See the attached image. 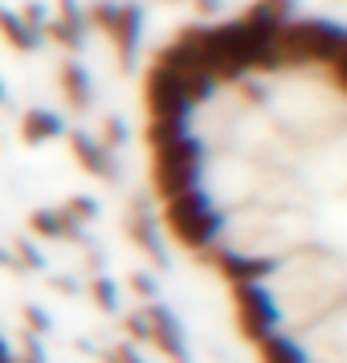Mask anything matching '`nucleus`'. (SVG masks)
<instances>
[{
	"label": "nucleus",
	"mask_w": 347,
	"mask_h": 363,
	"mask_svg": "<svg viewBox=\"0 0 347 363\" xmlns=\"http://www.w3.org/2000/svg\"><path fill=\"white\" fill-rule=\"evenodd\" d=\"M347 53V29L339 21L307 17L286 21L282 33L270 45V69H298V66H331Z\"/></svg>",
	"instance_id": "nucleus-1"
},
{
	"label": "nucleus",
	"mask_w": 347,
	"mask_h": 363,
	"mask_svg": "<svg viewBox=\"0 0 347 363\" xmlns=\"http://www.w3.org/2000/svg\"><path fill=\"white\" fill-rule=\"evenodd\" d=\"M164 225H167V233H172L180 245L204 253V249L216 241V233H221V225H225V216L209 204V196H204L200 188H192V192H184V196H176V200H167L164 204Z\"/></svg>",
	"instance_id": "nucleus-2"
},
{
	"label": "nucleus",
	"mask_w": 347,
	"mask_h": 363,
	"mask_svg": "<svg viewBox=\"0 0 347 363\" xmlns=\"http://www.w3.org/2000/svg\"><path fill=\"white\" fill-rule=\"evenodd\" d=\"M200 155H204V147L192 135H184L180 143H172V147L151 151V192L164 204L184 196V192H192L197 176H200Z\"/></svg>",
	"instance_id": "nucleus-3"
},
{
	"label": "nucleus",
	"mask_w": 347,
	"mask_h": 363,
	"mask_svg": "<svg viewBox=\"0 0 347 363\" xmlns=\"http://www.w3.org/2000/svg\"><path fill=\"white\" fill-rule=\"evenodd\" d=\"M90 21L111 33L119 50V62L131 66L135 62V50H139V33H143V9L139 4H115V0H99L90 9Z\"/></svg>",
	"instance_id": "nucleus-4"
},
{
	"label": "nucleus",
	"mask_w": 347,
	"mask_h": 363,
	"mask_svg": "<svg viewBox=\"0 0 347 363\" xmlns=\"http://www.w3.org/2000/svg\"><path fill=\"white\" fill-rule=\"evenodd\" d=\"M233 302H237V327L246 339L253 343H262L265 335H274L278 327V302L262 290V281H241V286H233Z\"/></svg>",
	"instance_id": "nucleus-5"
},
{
	"label": "nucleus",
	"mask_w": 347,
	"mask_h": 363,
	"mask_svg": "<svg viewBox=\"0 0 347 363\" xmlns=\"http://www.w3.org/2000/svg\"><path fill=\"white\" fill-rule=\"evenodd\" d=\"M143 102L151 118H188L192 102L184 94V74L167 66H151L143 78Z\"/></svg>",
	"instance_id": "nucleus-6"
},
{
	"label": "nucleus",
	"mask_w": 347,
	"mask_h": 363,
	"mask_svg": "<svg viewBox=\"0 0 347 363\" xmlns=\"http://www.w3.org/2000/svg\"><path fill=\"white\" fill-rule=\"evenodd\" d=\"M200 257L213 265V269H221L233 286H241V281H262L278 269L274 257H253V253H241V249H204Z\"/></svg>",
	"instance_id": "nucleus-7"
},
{
	"label": "nucleus",
	"mask_w": 347,
	"mask_h": 363,
	"mask_svg": "<svg viewBox=\"0 0 347 363\" xmlns=\"http://www.w3.org/2000/svg\"><path fill=\"white\" fill-rule=\"evenodd\" d=\"M143 318H148L151 343L160 347L172 363H188V347H184V330L176 323V314L167 311V306H160V302H151L148 311H143Z\"/></svg>",
	"instance_id": "nucleus-8"
},
{
	"label": "nucleus",
	"mask_w": 347,
	"mask_h": 363,
	"mask_svg": "<svg viewBox=\"0 0 347 363\" xmlns=\"http://www.w3.org/2000/svg\"><path fill=\"white\" fill-rule=\"evenodd\" d=\"M70 151H74V160H78L90 176H99V180H119L115 155L102 147L99 139H90L86 131H70Z\"/></svg>",
	"instance_id": "nucleus-9"
},
{
	"label": "nucleus",
	"mask_w": 347,
	"mask_h": 363,
	"mask_svg": "<svg viewBox=\"0 0 347 363\" xmlns=\"http://www.w3.org/2000/svg\"><path fill=\"white\" fill-rule=\"evenodd\" d=\"M131 237H135V245L148 253L151 262H155V269H167V253L160 249V241H155V229H151V213H148V200L139 196L131 204Z\"/></svg>",
	"instance_id": "nucleus-10"
},
{
	"label": "nucleus",
	"mask_w": 347,
	"mask_h": 363,
	"mask_svg": "<svg viewBox=\"0 0 347 363\" xmlns=\"http://www.w3.org/2000/svg\"><path fill=\"white\" fill-rule=\"evenodd\" d=\"M62 131H66V123L53 115V111H41V106H33V111H25V115H21V139H25L29 147L50 143V139H57Z\"/></svg>",
	"instance_id": "nucleus-11"
},
{
	"label": "nucleus",
	"mask_w": 347,
	"mask_h": 363,
	"mask_svg": "<svg viewBox=\"0 0 347 363\" xmlns=\"http://www.w3.org/2000/svg\"><path fill=\"white\" fill-rule=\"evenodd\" d=\"M62 94H66L70 111H90V102H94V90H90V74H86L82 62H66L62 66Z\"/></svg>",
	"instance_id": "nucleus-12"
},
{
	"label": "nucleus",
	"mask_w": 347,
	"mask_h": 363,
	"mask_svg": "<svg viewBox=\"0 0 347 363\" xmlns=\"http://www.w3.org/2000/svg\"><path fill=\"white\" fill-rule=\"evenodd\" d=\"M29 229H33L37 237H50V241H62V237H78V241H82V233H78V225L66 216V208H37V213L29 216Z\"/></svg>",
	"instance_id": "nucleus-13"
},
{
	"label": "nucleus",
	"mask_w": 347,
	"mask_h": 363,
	"mask_svg": "<svg viewBox=\"0 0 347 363\" xmlns=\"http://www.w3.org/2000/svg\"><path fill=\"white\" fill-rule=\"evenodd\" d=\"M0 33H4V41H9L13 50H21V53H37L41 50V33L29 29V25H25L17 13H9V9H0Z\"/></svg>",
	"instance_id": "nucleus-14"
},
{
	"label": "nucleus",
	"mask_w": 347,
	"mask_h": 363,
	"mask_svg": "<svg viewBox=\"0 0 347 363\" xmlns=\"http://www.w3.org/2000/svg\"><path fill=\"white\" fill-rule=\"evenodd\" d=\"M184 135H188V118H148V131H143V139H148L151 151H160V147L180 143Z\"/></svg>",
	"instance_id": "nucleus-15"
},
{
	"label": "nucleus",
	"mask_w": 347,
	"mask_h": 363,
	"mask_svg": "<svg viewBox=\"0 0 347 363\" xmlns=\"http://www.w3.org/2000/svg\"><path fill=\"white\" fill-rule=\"evenodd\" d=\"M262 363H307L302 347L286 335H265L262 339Z\"/></svg>",
	"instance_id": "nucleus-16"
},
{
	"label": "nucleus",
	"mask_w": 347,
	"mask_h": 363,
	"mask_svg": "<svg viewBox=\"0 0 347 363\" xmlns=\"http://www.w3.org/2000/svg\"><path fill=\"white\" fill-rule=\"evenodd\" d=\"M86 294L94 298V306H99L102 314H115L119 311V281H111L106 274H99V278L86 281Z\"/></svg>",
	"instance_id": "nucleus-17"
},
{
	"label": "nucleus",
	"mask_w": 347,
	"mask_h": 363,
	"mask_svg": "<svg viewBox=\"0 0 347 363\" xmlns=\"http://www.w3.org/2000/svg\"><path fill=\"white\" fill-rule=\"evenodd\" d=\"M41 33H50L57 45H66V50H78L82 45V25H70V21H57V17H50L45 21V29Z\"/></svg>",
	"instance_id": "nucleus-18"
},
{
	"label": "nucleus",
	"mask_w": 347,
	"mask_h": 363,
	"mask_svg": "<svg viewBox=\"0 0 347 363\" xmlns=\"http://www.w3.org/2000/svg\"><path fill=\"white\" fill-rule=\"evenodd\" d=\"M66 216L74 220V225H86V220H94V216H99V200H90V196H70V200H66Z\"/></svg>",
	"instance_id": "nucleus-19"
},
{
	"label": "nucleus",
	"mask_w": 347,
	"mask_h": 363,
	"mask_svg": "<svg viewBox=\"0 0 347 363\" xmlns=\"http://www.w3.org/2000/svg\"><path fill=\"white\" fill-rule=\"evenodd\" d=\"M123 143H127V123H123V118H106V123H102V147L115 155Z\"/></svg>",
	"instance_id": "nucleus-20"
},
{
	"label": "nucleus",
	"mask_w": 347,
	"mask_h": 363,
	"mask_svg": "<svg viewBox=\"0 0 347 363\" xmlns=\"http://www.w3.org/2000/svg\"><path fill=\"white\" fill-rule=\"evenodd\" d=\"M21 314H25V327H29V335H50V330H53V318L41 311V306H33V302H29V306H21Z\"/></svg>",
	"instance_id": "nucleus-21"
},
{
	"label": "nucleus",
	"mask_w": 347,
	"mask_h": 363,
	"mask_svg": "<svg viewBox=\"0 0 347 363\" xmlns=\"http://www.w3.org/2000/svg\"><path fill=\"white\" fill-rule=\"evenodd\" d=\"M13 262L25 265V269H45V257L37 253L33 241H17V245H13Z\"/></svg>",
	"instance_id": "nucleus-22"
},
{
	"label": "nucleus",
	"mask_w": 347,
	"mask_h": 363,
	"mask_svg": "<svg viewBox=\"0 0 347 363\" xmlns=\"http://www.w3.org/2000/svg\"><path fill=\"white\" fill-rule=\"evenodd\" d=\"M17 17L25 21V25H29V29H37V33H41V29H45V21H50V9H45V4H41V0H29V4H25V9H21Z\"/></svg>",
	"instance_id": "nucleus-23"
},
{
	"label": "nucleus",
	"mask_w": 347,
	"mask_h": 363,
	"mask_svg": "<svg viewBox=\"0 0 347 363\" xmlns=\"http://www.w3.org/2000/svg\"><path fill=\"white\" fill-rule=\"evenodd\" d=\"M21 363H45V351L37 343V335L21 330Z\"/></svg>",
	"instance_id": "nucleus-24"
},
{
	"label": "nucleus",
	"mask_w": 347,
	"mask_h": 363,
	"mask_svg": "<svg viewBox=\"0 0 347 363\" xmlns=\"http://www.w3.org/2000/svg\"><path fill=\"white\" fill-rule=\"evenodd\" d=\"M123 327H127V335H131V339H139V343H151V330H148V318H143V311H139V314H127V318H123Z\"/></svg>",
	"instance_id": "nucleus-25"
},
{
	"label": "nucleus",
	"mask_w": 347,
	"mask_h": 363,
	"mask_svg": "<svg viewBox=\"0 0 347 363\" xmlns=\"http://www.w3.org/2000/svg\"><path fill=\"white\" fill-rule=\"evenodd\" d=\"M57 9H62V17H57V21H70V25H82V29H86V13H82V4H78V0H57Z\"/></svg>",
	"instance_id": "nucleus-26"
},
{
	"label": "nucleus",
	"mask_w": 347,
	"mask_h": 363,
	"mask_svg": "<svg viewBox=\"0 0 347 363\" xmlns=\"http://www.w3.org/2000/svg\"><path fill=\"white\" fill-rule=\"evenodd\" d=\"M131 290L143 298H155V278L151 274H131Z\"/></svg>",
	"instance_id": "nucleus-27"
},
{
	"label": "nucleus",
	"mask_w": 347,
	"mask_h": 363,
	"mask_svg": "<svg viewBox=\"0 0 347 363\" xmlns=\"http://www.w3.org/2000/svg\"><path fill=\"white\" fill-rule=\"evenodd\" d=\"M241 94H246L249 102H258V106H262V102L270 99V90H265L262 82H241Z\"/></svg>",
	"instance_id": "nucleus-28"
},
{
	"label": "nucleus",
	"mask_w": 347,
	"mask_h": 363,
	"mask_svg": "<svg viewBox=\"0 0 347 363\" xmlns=\"http://www.w3.org/2000/svg\"><path fill=\"white\" fill-rule=\"evenodd\" d=\"M50 286L57 290V294H66V298H74V294H78V281H74V278H53Z\"/></svg>",
	"instance_id": "nucleus-29"
},
{
	"label": "nucleus",
	"mask_w": 347,
	"mask_h": 363,
	"mask_svg": "<svg viewBox=\"0 0 347 363\" xmlns=\"http://www.w3.org/2000/svg\"><path fill=\"white\" fill-rule=\"evenodd\" d=\"M115 359H119V363H143L139 355H135L131 343H119V347H115Z\"/></svg>",
	"instance_id": "nucleus-30"
},
{
	"label": "nucleus",
	"mask_w": 347,
	"mask_h": 363,
	"mask_svg": "<svg viewBox=\"0 0 347 363\" xmlns=\"http://www.w3.org/2000/svg\"><path fill=\"white\" fill-rule=\"evenodd\" d=\"M221 9V0H197V13L200 17H209V13H216Z\"/></svg>",
	"instance_id": "nucleus-31"
},
{
	"label": "nucleus",
	"mask_w": 347,
	"mask_h": 363,
	"mask_svg": "<svg viewBox=\"0 0 347 363\" xmlns=\"http://www.w3.org/2000/svg\"><path fill=\"white\" fill-rule=\"evenodd\" d=\"M0 265H17V262H13V253H9L4 245H0Z\"/></svg>",
	"instance_id": "nucleus-32"
},
{
	"label": "nucleus",
	"mask_w": 347,
	"mask_h": 363,
	"mask_svg": "<svg viewBox=\"0 0 347 363\" xmlns=\"http://www.w3.org/2000/svg\"><path fill=\"white\" fill-rule=\"evenodd\" d=\"M0 355H9V347H4V339H0Z\"/></svg>",
	"instance_id": "nucleus-33"
},
{
	"label": "nucleus",
	"mask_w": 347,
	"mask_h": 363,
	"mask_svg": "<svg viewBox=\"0 0 347 363\" xmlns=\"http://www.w3.org/2000/svg\"><path fill=\"white\" fill-rule=\"evenodd\" d=\"M4 99H9V94H4V82H0V102H4Z\"/></svg>",
	"instance_id": "nucleus-34"
}]
</instances>
